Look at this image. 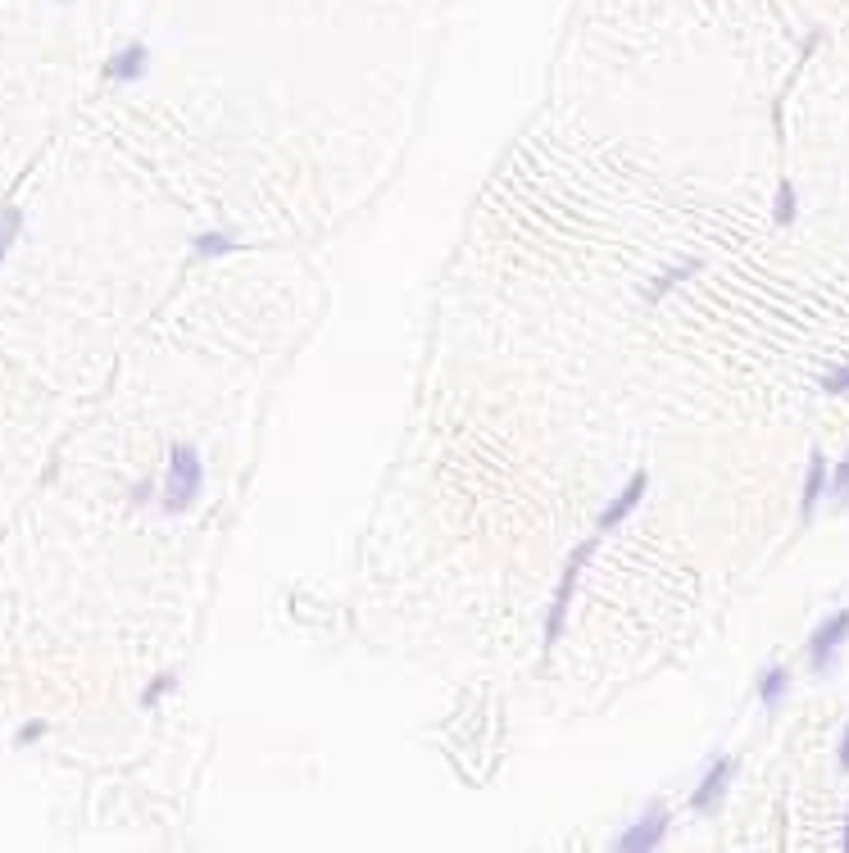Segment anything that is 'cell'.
Listing matches in <instances>:
<instances>
[{"mask_svg":"<svg viewBox=\"0 0 849 853\" xmlns=\"http://www.w3.org/2000/svg\"><path fill=\"white\" fill-rule=\"evenodd\" d=\"M831 495L849 500V459H840V463H836V481H831Z\"/></svg>","mask_w":849,"mask_h":853,"instance_id":"cell-12","label":"cell"},{"mask_svg":"<svg viewBox=\"0 0 849 853\" xmlns=\"http://www.w3.org/2000/svg\"><path fill=\"white\" fill-rule=\"evenodd\" d=\"M786 686H790V672H786V667H768V672H763V681H759L763 708H777L781 695H786Z\"/></svg>","mask_w":849,"mask_h":853,"instance_id":"cell-8","label":"cell"},{"mask_svg":"<svg viewBox=\"0 0 849 853\" xmlns=\"http://www.w3.org/2000/svg\"><path fill=\"white\" fill-rule=\"evenodd\" d=\"M595 540H600V531H595ZM595 540H586V545H577L573 559H568V572H563L559 590H554V604H550V622H545V636L559 640V627H563V613H568V599H573V586L577 577H582V563L595 554Z\"/></svg>","mask_w":849,"mask_h":853,"instance_id":"cell-2","label":"cell"},{"mask_svg":"<svg viewBox=\"0 0 849 853\" xmlns=\"http://www.w3.org/2000/svg\"><path fill=\"white\" fill-rule=\"evenodd\" d=\"M845 849H849V826H845Z\"/></svg>","mask_w":849,"mask_h":853,"instance_id":"cell-15","label":"cell"},{"mask_svg":"<svg viewBox=\"0 0 849 853\" xmlns=\"http://www.w3.org/2000/svg\"><path fill=\"white\" fill-rule=\"evenodd\" d=\"M663 835H668V813H663V808H650L641 822H632L618 835V849L622 853H650L663 844Z\"/></svg>","mask_w":849,"mask_h":853,"instance_id":"cell-3","label":"cell"},{"mask_svg":"<svg viewBox=\"0 0 849 853\" xmlns=\"http://www.w3.org/2000/svg\"><path fill=\"white\" fill-rule=\"evenodd\" d=\"M200 481H205V463H200L196 445H178L173 459H168V481H164V509H187L200 495Z\"/></svg>","mask_w":849,"mask_h":853,"instance_id":"cell-1","label":"cell"},{"mask_svg":"<svg viewBox=\"0 0 849 853\" xmlns=\"http://www.w3.org/2000/svg\"><path fill=\"white\" fill-rule=\"evenodd\" d=\"M822 486H827V459H822V454H813V459H809V477H804V500H800L804 518H813V509H818V500H822Z\"/></svg>","mask_w":849,"mask_h":853,"instance_id":"cell-7","label":"cell"},{"mask_svg":"<svg viewBox=\"0 0 849 853\" xmlns=\"http://www.w3.org/2000/svg\"><path fill=\"white\" fill-rule=\"evenodd\" d=\"M196 250H200V255H228L232 241H228V236H218V232H209V236H200V241H196Z\"/></svg>","mask_w":849,"mask_h":853,"instance_id":"cell-10","label":"cell"},{"mask_svg":"<svg viewBox=\"0 0 849 853\" xmlns=\"http://www.w3.org/2000/svg\"><path fill=\"white\" fill-rule=\"evenodd\" d=\"M645 486H650V477H645V472H636V477H632V481H627V486H622V491H618V500H613L609 509L600 513V522H595V531H600V536H604V531H613V527H618V522H627V513H632L636 504H641Z\"/></svg>","mask_w":849,"mask_h":853,"instance_id":"cell-5","label":"cell"},{"mask_svg":"<svg viewBox=\"0 0 849 853\" xmlns=\"http://www.w3.org/2000/svg\"><path fill=\"white\" fill-rule=\"evenodd\" d=\"M845 636H849V613L827 618L818 631H813V640H809V663L818 667V672H827L831 658H836V649L845 645Z\"/></svg>","mask_w":849,"mask_h":853,"instance_id":"cell-4","label":"cell"},{"mask_svg":"<svg viewBox=\"0 0 849 853\" xmlns=\"http://www.w3.org/2000/svg\"><path fill=\"white\" fill-rule=\"evenodd\" d=\"M727 781H731V758H718V763L704 772L700 790L691 795V808H695V813H709V808H718V799L727 795Z\"/></svg>","mask_w":849,"mask_h":853,"instance_id":"cell-6","label":"cell"},{"mask_svg":"<svg viewBox=\"0 0 849 853\" xmlns=\"http://www.w3.org/2000/svg\"><path fill=\"white\" fill-rule=\"evenodd\" d=\"M141 59H146L141 50H123L119 64H109V73H114V78H137V73H141Z\"/></svg>","mask_w":849,"mask_h":853,"instance_id":"cell-9","label":"cell"},{"mask_svg":"<svg viewBox=\"0 0 849 853\" xmlns=\"http://www.w3.org/2000/svg\"><path fill=\"white\" fill-rule=\"evenodd\" d=\"M822 386H827V391H849V368H840V373H831Z\"/></svg>","mask_w":849,"mask_h":853,"instance_id":"cell-13","label":"cell"},{"mask_svg":"<svg viewBox=\"0 0 849 853\" xmlns=\"http://www.w3.org/2000/svg\"><path fill=\"white\" fill-rule=\"evenodd\" d=\"M777 218H781V223H790V218H795V191H790L786 182H781V191H777Z\"/></svg>","mask_w":849,"mask_h":853,"instance_id":"cell-11","label":"cell"},{"mask_svg":"<svg viewBox=\"0 0 849 853\" xmlns=\"http://www.w3.org/2000/svg\"><path fill=\"white\" fill-rule=\"evenodd\" d=\"M840 767L849 772V726H845V736H840Z\"/></svg>","mask_w":849,"mask_h":853,"instance_id":"cell-14","label":"cell"}]
</instances>
